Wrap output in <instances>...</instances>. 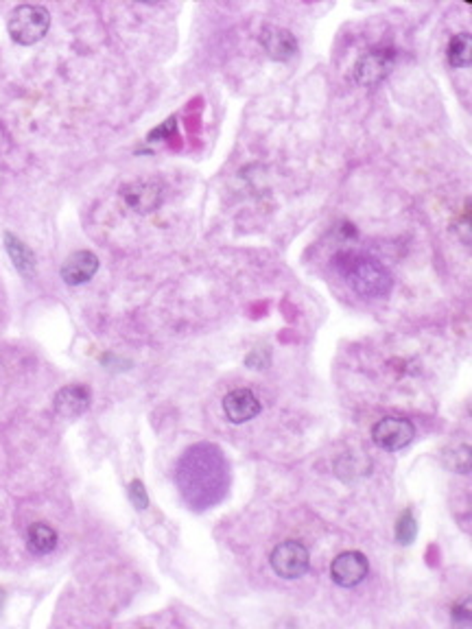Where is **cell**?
Returning <instances> with one entry per match:
<instances>
[{
	"instance_id": "6da1fadb",
	"label": "cell",
	"mask_w": 472,
	"mask_h": 629,
	"mask_svg": "<svg viewBox=\"0 0 472 629\" xmlns=\"http://www.w3.org/2000/svg\"><path fill=\"white\" fill-rule=\"evenodd\" d=\"M335 265L361 298L381 299L392 291V273L385 269L377 259L361 254H339L335 259Z\"/></svg>"
},
{
	"instance_id": "e0dca14e",
	"label": "cell",
	"mask_w": 472,
	"mask_h": 629,
	"mask_svg": "<svg viewBox=\"0 0 472 629\" xmlns=\"http://www.w3.org/2000/svg\"><path fill=\"white\" fill-rule=\"evenodd\" d=\"M129 496H132L134 505L138 507V510H146V505H149V499H146V492H145L140 481H134V483L129 485Z\"/></svg>"
},
{
	"instance_id": "5bb4252c",
	"label": "cell",
	"mask_w": 472,
	"mask_h": 629,
	"mask_svg": "<svg viewBox=\"0 0 472 629\" xmlns=\"http://www.w3.org/2000/svg\"><path fill=\"white\" fill-rule=\"evenodd\" d=\"M448 64L453 68H468L472 62V36L470 33H457V36L450 37L448 48H447Z\"/></svg>"
},
{
	"instance_id": "9c48e42d",
	"label": "cell",
	"mask_w": 472,
	"mask_h": 629,
	"mask_svg": "<svg viewBox=\"0 0 472 629\" xmlns=\"http://www.w3.org/2000/svg\"><path fill=\"white\" fill-rule=\"evenodd\" d=\"M263 409V404L252 390H235L224 398V413L232 424H246L254 420Z\"/></svg>"
},
{
	"instance_id": "ac0fdd59",
	"label": "cell",
	"mask_w": 472,
	"mask_h": 629,
	"mask_svg": "<svg viewBox=\"0 0 472 629\" xmlns=\"http://www.w3.org/2000/svg\"><path fill=\"white\" fill-rule=\"evenodd\" d=\"M453 621L457 623V625H470V608L468 605H457V608H453Z\"/></svg>"
},
{
	"instance_id": "5b68a950",
	"label": "cell",
	"mask_w": 472,
	"mask_h": 629,
	"mask_svg": "<svg viewBox=\"0 0 472 629\" xmlns=\"http://www.w3.org/2000/svg\"><path fill=\"white\" fill-rule=\"evenodd\" d=\"M271 568L276 571V575L285 577V579H297L302 577L304 573L308 571V564H311V555H308L306 546L302 543H296V540H286V543H280L271 551Z\"/></svg>"
},
{
	"instance_id": "d6986e66",
	"label": "cell",
	"mask_w": 472,
	"mask_h": 629,
	"mask_svg": "<svg viewBox=\"0 0 472 629\" xmlns=\"http://www.w3.org/2000/svg\"><path fill=\"white\" fill-rule=\"evenodd\" d=\"M3 604H5V593L0 590V608H3Z\"/></svg>"
},
{
	"instance_id": "3957f363",
	"label": "cell",
	"mask_w": 472,
	"mask_h": 629,
	"mask_svg": "<svg viewBox=\"0 0 472 629\" xmlns=\"http://www.w3.org/2000/svg\"><path fill=\"white\" fill-rule=\"evenodd\" d=\"M396 64V51L389 46H378L370 48L357 59L355 68H352V75H355V81L363 87H377L378 84H383L387 79L389 73L394 70Z\"/></svg>"
},
{
	"instance_id": "8fae6325",
	"label": "cell",
	"mask_w": 472,
	"mask_h": 629,
	"mask_svg": "<svg viewBox=\"0 0 472 629\" xmlns=\"http://www.w3.org/2000/svg\"><path fill=\"white\" fill-rule=\"evenodd\" d=\"M96 271H99V259L88 249L75 251L62 265V278L70 287H79L92 280Z\"/></svg>"
},
{
	"instance_id": "30bf717a",
	"label": "cell",
	"mask_w": 472,
	"mask_h": 629,
	"mask_svg": "<svg viewBox=\"0 0 472 629\" xmlns=\"http://www.w3.org/2000/svg\"><path fill=\"white\" fill-rule=\"evenodd\" d=\"M90 407V391L84 385H68L59 390L53 398V409L59 418L75 420L84 415Z\"/></svg>"
},
{
	"instance_id": "ba28073f",
	"label": "cell",
	"mask_w": 472,
	"mask_h": 629,
	"mask_svg": "<svg viewBox=\"0 0 472 629\" xmlns=\"http://www.w3.org/2000/svg\"><path fill=\"white\" fill-rule=\"evenodd\" d=\"M260 46L267 53V57L274 62H289L297 55V40L291 31L282 29V26L267 25L260 31Z\"/></svg>"
},
{
	"instance_id": "7c38bea8",
	"label": "cell",
	"mask_w": 472,
	"mask_h": 629,
	"mask_svg": "<svg viewBox=\"0 0 472 629\" xmlns=\"http://www.w3.org/2000/svg\"><path fill=\"white\" fill-rule=\"evenodd\" d=\"M26 543H29L31 553L35 555H48L57 546V532L46 522H35L29 527L26 533Z\"/></svg>"
},
{
	"instance_id": "277c9868",
	"label": "cell",
	"mask_w": 472,
	"mask_h": 629,
	"mask_svg": "<svg viewBox=\"0 0 472 629\" xmlns=\"http://www.w3.org/2000/svg\"><path fill=\"white\" fill-rule=\"evenodd\" d=\"M416 440V426L407 418H383L372 426V441L387 452L403 451Z\"/></svg>"
},
{
	"instance_id": "9a60e30c",
	"label": "cell",
	"mask_w": 472,
	"mask_h": 629,
	"mask_svg": "<svg viewBox=\"0 0 472 629\" xmlns=\"http://www.w3.org/2000/svg\"><path fill=\"white\" fill-rule=\"evenodd\" d=\"M442 462H444V466H447L448 470H453V472L468 474L470 472V448L466 444L450 446L442 452Z\"/></svg>"
},
{
	"instance_id": "7a4b0ae2",
	"label": "cell",
	"mask_w": 472,
	"mask_h": 629,
	"mask_svg": "<svg viewBox=\"0 0 472 629\" xmlns=\"http://www.w3.org/2000/svg\"><path fill=\"white\" fill-rule=\"evenodd\" d=\"M51 26V14L42 5H18L7 18V31L20 46L40 42Z\"/></svg>"
},
{
	"instance_id": "52a82bcc",
	"label": "cell",
	"mask_w": 472,
	"mask_h": 629,
	"mask_svg": "<svg viewBox=\"0 0 472 629\" xmlns=\"http://www.w3.org/2000/svg\"><path fill=\"white\" fill-rule=\"evenodd\" d=\"M367 573H370V564H367V557L359 551H346V553L335 557L333 564H330V577L341 588L359 586L367 577Z\"/></svg>"
},
{
	"instance_id": "4fadbf2b",
	"label": "cell",
	"mask_w": 472,
	"mask_h": 629,
	"mask_svg": "<svg viewBox=\"0 0 472 629\" xmlns=\"http://www.w3.org/2000/svg\"><path fill=\"white\" fill-rule=\"evenodd\" d=\"M5 245H7V251L9 256H12L15 269L25 273V276H31V273L35 271V254L31 251L29 245H25L23 240L14 237V234H5Z\"/></svg>"
},
{
	"instance_id": "2e32d148",
	"label": "cell",
	"mask_w": 472,
	"mask_h": 629,
	"mask_svg": "<svg viewBox=\"0 0 472 629\" xmlns=\"http://www.w3.org/2000/svg\"><path fill=\"white\" fill-rule=\"evenodd\" d=\"M416 533H417V522H416L414 513L405 512L403 516H400L398 524H396V540H398L400 544H411L416 540Z\"/></svg>"
},
{
	"instance_id": "8992f818",
	"label": "cell",
	"mask_w": 472,
	"mask_h": 629,
	"mask_svg": "<svg viewBox=\"0 0 472 629\" xmlns=\"http://www.w3.org/2000/svg\"><path fill=\"white\" fill-rule=\"evenodd\" d=\"M121 197L127 208H132L134 212L149 215L156 208H160L165 190H162V184L156 182V179H136V182L123 186Z\"/></svg>"
}]
</instances>
